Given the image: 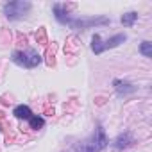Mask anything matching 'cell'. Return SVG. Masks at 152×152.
Returning a JSON list of instances; mask_svg holds the SVG:
<instances>
[{"instance_id": "1", "label": "cell", "mask_w": 152, "mask_h": 152, "mask_svg": "<svg viewBox=\"0 0 152 152\" xmlns=\"http://www.w3.org/2000/svg\"><path fill=\"white\" fill-rule=\"evenodd\" d=\"M107 145V138H106V132L102 129V125H97L93 136L86 141H83L81 145H77V150L79 152H100L102 148H106Z\"/></svg>"}, {"instance_id": "2", "label": "cell", "mask_w": 152, "mask_h": 152, "mask_svg": "<svg viewBox=\"0 0 152 152\" xmlns=\"http://www.w3.org/2000/svg\"><path fill=\"white\" fill-rule=\"evenodd\" d=\"M127 39V36L125 34H115L113 38H109V39H106V41H102L100 39V36L99 34H95L93 36V39H91V50L99 56V54H102L104 50H107V48H115V47H118L120 43H124Z\"/></svg>"}, {"instance_id": "3", "label": "cell", "mask_w": 152, "mask_h": 152, "mask_svg": "<svg viewBox=\"0 0 152 152\" xmlns=\"http://www.w3.org/2000/svg\"><path fill=\"white\" fill-rule=\"evenodd\" d=\"M13 61L23 68H34L41 63V56L31 48L29 50H16V52H13Z\"/></svg>"}, {"instance_id": "4", "label": "cell", "mask_w": 152, "mask_h": 152, "mask_svg": "<svg viewBox=\"0 0 152 152\" xmlns=\"http://www.w3.org/2000/svg\"><path fill=\"white\" fill-rule=\"evenodd\" d=\"M31 2H23V0H16V2H9L4 6V15L9 20H18L22 16H25L31 11Z\"/></svg>"}, {"instance_id": "5", "label": "cell", "mask_w": 152, "mask_h": 152, "mask_svg": "<svg viewBox=\"0 0 152 152\" xmlns=\"http://www.w3.org/2000/svg\"><path fill=\"white\" fill-rule=\"evenodd\" d=\"M109 23V18L106 16H100V18H79V20H70L68 25L73 27V29H79V31H84V29H90V27H95V25H107Z\"/></svg>"}, {"instance_id": "6", "label": "cell", "mask_w": 152, "mask_h": 152, "mask_svg": "<svg viewBox=\"0 0 152 152\" xmlns=\"http://www.w3.org/2000/svg\"><path fill=\"white\" fill-rule=\"evenodd\" d=\"M75 4H54V15L61 23H68V9H73Z\"/></svg>"}, {"instance_id": "7", "label": "cell", "mask_w": 152, "mask_h": 152, "mask_svg": "<svg viewBox=\"0 0 152 152\" xmlns=\"http://www.w3.org/2000/svg\"><path fill=\"white\" fill-rule=\"evenodd\" d=\"M113 86H115V90H116L118 93H122V95H127V93L136 91V88H134L131 83L122 81V79H115V81H113Z\"/></svg>"}, {"instance_id": "8", "label": "cell", "mask_w": 152, "mask_h": 152, "mask_svg": "<svg viewBox=\"0 0 152 152\" xmlns=\"http://www.w3.org/2000/svg\"><path fill=\"white\" fill-rule=\"evenodd\" d=\"M13 115L16 116V118H20V120H29L31 116H32V111H31V107L29 106H16L15 109H13Z\"/></svg>"}, {"instance_id": "9", "label": "cell", "mask_w": 152, "mask_h": 152, "mask_svg": "<svg viewBox=\"0 0 152 152\" xmlns=\"http://www.w3.org/2000/svg\"><path fill=\"white\" fill-rule=\"evenodd\" d=\"M134 143V140L131 138V134H120L116 140H115V147L116 148H125V147H129V145H132Z\"/></svg>"}, {"instance_id": "10", "label": "cell", "mask_w": 152, "mask_h": 152, "mask_svg": "<svg viewBox=\"0 0 152 152\" xmlns=\"http://www.w3.org/2000/svg\"><path fill=\"white\" fill-rule=\"evenodd\" d=\"M79 48H81V43H77V38H75V36H70V38H68V43H66V47H64V52L75 54Z\"/></svg>"}, {"instance_id": "11", "label": "cell", "mask_w": 152, "mask_h": 152, "mask_svg": "<svg viewBox=\"0 0 152 152\" xmlns=\"http://www.w3.org/2000/svg\"><path fill=\"white\" fill-rule=\"evenodd\" d=\"M136 20H138V13H134V11H129V13H125V15L122 16V23H124L125 27H131Z\"/></svg>"}, {"instance_id": "12", "label": "cell", "mask_w": 152, "mask_h": 152, "mask_svg": "<svg viewBox=\"0 0 152 152\" xmlns=\"http://www.w3.org/2000/svg\"><path fill=\"white\" fill-rule=\"evenodd\" d=\"M45 61H47V64L48 66H56V45H52V47H48L47 48V54H45Z\"/></svg>"}, {"instance_id": "13", "label": "cell", "mask_w": 152, "mask_h": 152, "mask_svg": "<svg viewBox=\"0 0 152 152\" xmlns=\"http://www.w3.org/2000/svg\"><path fill=\"white\" fill-rule=\"evenodd\" d=\"M29 125H31V129L38 131V129H41V127L45 125V120H43L41 116H31V118H29Z\"/></svg>"}, {"instance_id": "14", "label": "cell", "mask_w": 152, "mask_h": 152, "mask_svg": "<svg viewBox=\"0 0 152 152\" xmlns=\"http://www.w3.org/2000/svg\"><path fill=\"white\" fill-rule=\"evenodd\" d=\"M36 41H38L39 45H47V43H48V39H47V29H45V27H39V29H38V32H36Z\"/></svg>"}, {"instance_id": "15", "label": "cell", "mask_w": 152, "mask_h": 152, "mask_svg": "<svg viewBox=\"0 0 152 152\" xmlns=\"http://www.w3.org/2000/svg\"><path fill=\"white\" fill-rule=\"evenodd\" d=\"M140 52L145 56V57H152V43L150 41H143L140 45Z\"/></svg>"}]
</instances>
